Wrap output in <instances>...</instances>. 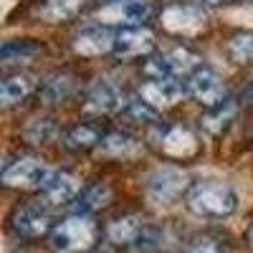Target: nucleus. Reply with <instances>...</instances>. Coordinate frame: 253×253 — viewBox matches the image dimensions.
I'll return each mask as SVG.
<instances>
[{
	"mask_svg": "<svg viewBox=\"0 0 253 253\" xmlns=\"http://www.w3.org/2000/svg\"><path fill=\"white\" fill-rule=\"evenodd\" d=\"M187 185V175L177 167H157L144 177V193L152 203L167 205L180 198V193Z\"/></svg>",
	"mask_w": 253,
	"mask_h": 253,
	"instance_id": "7ed1b4c3",
	"label": "nucleus"
},
{
	"mask_svg": "<svg viewBox=\"0 0 253 253\" xmlns=\"http://www.w3.org/2000/svg\"><path fill=\"white\" fill-rule=\"evenodd\" d=\"M233 114H236V101L233 99H223V101L213 104V107H208V112L203 114V124H205V129H210V132H220L223 126L230 122Z\"/></svg>",
	"mask_w": 253,
	"mask_h": 253,
	"instance_id": "412c9836",
	"label": "nucleus"
},
{
	"mask_svg": "<svg viewBox=\"0 0 253 253\" xmlns=\"http://www.w3.org/2000/svg\"><path fill=\"white\" fill-rule=\"evenodd\" d=\"M251 243H253V233H251Z\"/></svg>",
	"mask_w": 253,
	"mask_h": 253,
	"instance_id": "7c9ffc66",
	"label": "nucleus"
},
{
	"mask_svg": "<svg viewBox=\"0 0 253 253\" xmlns=\"http://www.w3.org/2000/svg\"><path fill=\"white\" fill-rule=\"evenodd\" d=\"M144 220L137 218V215H124V218H117L109 223L107 228V236L114 241V243H126V246H134L137 238L142 236V230H144Z\"/></svg>",
	"mask_w": 253,
	"mask_h": 253,
	"instance_id": "dca6fc26",
	"label": "nucleus"
},
{
	"mask_svg": "<svg viewBox=\"0 0 253 253\" xmlns=\"http://www.w3.org/2000/svg\"><path fill=\"white\" fill-rule=\"evenodd\" d=\"M152 46H155V38L144 28H126L114 41V48L119 56H142L147 51H152Z\"/></svg>",
	"mask_w": 253,
	"mask_h": 253,
	"instance_id": "4468645a",
	"label": "nucleus"
},
{
	"mask_svg": "<svg viewBox=\"0 0 253 253\" xmlns=\"http://www.w3.org/2000/svg\"><path fill=\"white\" fill-rule=\"evenodd\" d=\"M107 200H109V187L96 182V185H89V187H81V193H79V198L74 203V210L84 215V213H89V210L101 208Z\"/></svg>",
	"mask_w": 253,
	"mask_h": 253,
	"instance_id": "a211bd4d",
	"label": "nucleus"
},
{
	"mask_svg": "<svg viewBox=\"0 0 253 253\" xmlns=\"http://www.w3.org/2000/svg\"><path fill=\"white\" fill-rule=\"evenodd\" d=\"M129 117H134V119H142V122H147V119H155V107L152 104H147L142 96H137V99H126L124 101V107H122Z\"/></svg>",
	"mask_w": 253,
	"mask_h": 253,
	"instance_id": "bb28decb",
	"label": "nucleus"
},
{
	"mask_svg": "<svg viewBox=\"0 0 253 253\" xmlns=\"http://www.w3.org/2000/svg\"><path fill=\"white\" fill-rule=\"evenodd\" d=\"M53 223V215H51V208L41 200H31L26 203L23 208H18V213L13 218V228L23 236H41L46 233Z\"/></svg>",
	"mask_w": 253,
	"mask_h": 253,
	"instance_id": "423d86ee",
	"label": "nucleus"
},
{
	"mask_svg": "<svg viewBox=\"0 0 253 253\" xmlns=\"http://www.w3.org/2000/svg\"><path fill=\"white\" fill-rule=\"evenodd\" d=\"M190 91H193V96L200 104L213 107V104L223 101V81L215 71L200 69V71H195L193 76H190Z\"/></svg>",
	"mask_w": 253,
	"mask_h": 253,
	"instance_id": "9d476101",
	"label": "nucleus"
},
{
	"mask_svg": "<svg viewBox=\"0 0 253 253\" xmlns=\"http://www.w3.org/2000/svg\"><path fill=\"white\" fill-rule=\"evenodd\" d=\"M91 253H109L107 248H96V251H91Z\"/></svg>",
	"mask_w": 253,
	"mask_h": 253,
	"instance_id": "c85d7f7f",
	"label": "nucleus"
},
{
	"mask_svg": "<svg viewBox=\"0 0 253 253\" xmlns=\"http://www.w3.org/2000/svg\"><path fill=\"white\" fill-rule=\"evenodd\" d=\"M228 51L238 63H251L253 61V33H238L230 38Z\"/></svg>",
	"mask_w": 253,
	"mask_h": 253,
	"instance_id": "a878e982",
	"label": "nucleus"
},
{
	"mask_svg": "<svg viewBox=\"0 0 253 253\" xmlns=\"http://www.w3.org/2000/svg\"><path fill=\"white\" fill-rule=\"evenodd\" d=\"M187 253H223V251H220V246L213 243V241H198Z\"/></svg>",
	"mask_w": 253,
	"mask_h": 253,
	"instance_id": "cd10ccee",
	"label": "nucleus"
},
{
	"mask_svg": "<svg viewBox=\"0 0 253 253\" xmlns=\"http://www.w3.org/2000/svg\"><path fill=\"white\" fill-rule=\"evenodd\" d=\"M198 63V56L190 53L187 48H170L165 53H157L147 61L144 71L152 79H175L177 74L190 71Z\"/></svg>",
	"mask_w": 253,
	"mask_h": 253,
	"instance_id": "39448f33",
	"label": "nucleus"
},
{
	"mask_svg": "<svg viewBox=\"0 0 253 253\" xmlns=\"http://www.w3.org/2000/svg\"><path fill=\"white\" fill-rule=\"evenodd\" d=\"M114 36L112 31L107 28H101V26H94V28H86V31H81L74 41V48L84 56H99L104 51H109L114 48Z\"/></svg>",
	"mask_w": 253,
	"mask_h": 253,
	"instance_id": "ddd939ff",
	"label": "nucleus"
},
{
	"mask_svg": "<svg viewBox=\"0 0 253 253\" xmlns=\"http://www.w3.org/2000/svg\"><path fill=\"white\" fill-rule=\"evenodd\" d=\"M51 167L38 157H18L3 167V182L13 187H43L51 177Z\"/></svg>",
	"mask_w": 253,
	"mask_h": 253,
	"instance_id": "20e7f679",
	"label": "nucleus"
},
{
	"mask_svg": "<svg viewBox=\"0 0 253 253\" xmlns=\"http://www.w3.org/2000/svg\"><path fill=\"white\" fill-rule=\"evenodd\" d=\"M81 0H46L43 5L38 8V15H43L48 20H63L79 10Z\"/></svg>",
	"mask_w": 253,
	"mask_h": 253,
	"instance_id": "b1692460",
	"label": "nucleus"
},
{
	"mask_svg": "<svg viewBox=\"0 0 253 253\" xmlns=\"http://www.w3.org/2000/svg\"><path fill=\"white\" fill-rule=\"evenodd\" d=\"M96 238V228L86 215H71L58 223L51 233V248L56 253H81L89 251Z\"/></svg>",
	"mask_w": 253,
	"mask_h": 253,
	"instance_id": "f03ea898",
	"label": "nucleus"
},
{
	"mask_svg": "<svg viewBox=\"0 0 253 253\" xmlns=\"http://www.w3.org/2000/svg\"><path fill=\"white\" fill-rule=\"evenodd\" d=\"M69 89H71V76L69 74H48L43 79V84H41V99L48 101V104H56L69 94Z\"/></svg>",
	"mask_w": 253,
	"mask_h": 253,
	"instance_id": "4be33fe9",
	"label": "nucleus"
},
{
	"mask_svg": "<svg viewBox=\"0 0 253 253\" xmlns=\"http://www.w3.org/2000/svg\"><path fill=\"white\" fill-rule=\"evenodd\" d=\"M139 96L147 104H152L155 109L157 107H170V104H175L182 96V86L175 79H150L147 84H142Z\"/></svg>",
	"mask_w": 253,
	"mask_h": 253,
	"instance_id": "9b49d317",
	"label": "nucleus"
},
{
	"mask_svg": "<svg viewBox=\"0 0 253 253\" xmlns=\"http://www.w3.org/2000/svg\"><path fill=\"white\" fill-rule=\"evenodd\" d=\"M124 107V96H122V89L117 86L114 81L109 79H96L91 86H89V94H86V109L91 112H117Z\"/></svg>",
	"mask_w": 253,
	"mask_h": 253,
	"instance_id": "1a4fd4ad",
	"label": "nucleus"
},
{
	"mask_svg": "<svg viewBox=\"0 0 253 253\" xmlns=\"http://www.w3.org/2000/svg\"><path fill=\"white\" fill-rule=\"evenodd\" d=\"M33 89V76L28 74H15V76H8L3 84H0V99L5 104H15L20 99H26Z\"/></svg>",
	"mask_w": 253,
	"mask_h": 253,
	"instance_id": "f3484780",
	"label": "nucleus"
},
{
	"mask_svg": "<svg viewBox=\"0 0 253 253\" xmlns=\"http://www.w3.org/2000/svg\"><path fill=\"white\" fill-rule=\"evenodd\" d=\"M134 150H137V142L122 132H112L99 142V152L107 157H129L134 155Z\"/></svg>",
	"mask_w": 253,
	"mask_h": 253,
	"instance_id": "6ab92c4d",
	"label": "nucleus"
},
{
	"mask_svg": "<svg viewBox=\"0 0 253 253\" xmlns=\"http://www.w3.org/2000/svg\"><path fill=\"white\" fill-rule=\"evenodd\" d=\"M160 144H162V150L172 157H190L198 150V142H195L193 132L185 129V126H167Z\"/></svg>",
	"mask_w": 253,
	"mask_h": 253,
	"instance_id": "2eb2a0df",
	"label": "nucleus"
},
{
	"mask_svg": "<svg viewBox=\"0 0 253 253\" xmlns=\"http://www.w3.org/2000/svg\"><path fill=\"white\" fill-rule=\"evenodd\" d=\"M99 142H101L99 129L96 126H89V124H76L74 129H69V134H66V144L69 147H91V144L99 147Z\"/></svg>",
	"mask_w": 253,
	"mask_h": 253,
	"instance_id": "393cba45",
	"label": "nucleus"
},
{
	"mask_svg": "<svg viewBox=\"0 0 253 253\" xmlns=\"http://www.w3.org/2000/svg\"><path fill=\"white\" fill-rule=\"evenodd\" d=\"M162 23L175 33H195L205 26V10L193 3H175L162 13Z\"/></svg>",
	"mask_w": 253,
	"mask_h": 253,
	"instance_id": "6e6552de",
	"label": "nucleus"
},
{
	"mask_svg": "<svg viewBox=\"0 0 253 253\" xmlns=\"http://www.w3.org/2000/svg\"><path fill=\"white\" fill-rule=\"evenodd\" d=\"M53 132H56V126H53V119H48V117H33L23 129L26 139L33 144H46L53 137Z\"/></svg>",
	"mask_w": 253,
	"mask_h": 253,
	"instance_id": "5701e85b",
	"label": "nucleus"
},
{
	"mask_svg": "<svg viewBox=\"0 0 253 253\" xmlns=\"http://www.w3.org/2000/svg\"><path fill=\"white\" fill-rule=\"evenodd\" d=\"M187 203L198 215L225 218L238 208V195L233 193V187H228L223 182L205 180V182H198L193 190H190Z\"/></svg>",
	"mask_w": 253,
	"mask_h": 253,
	"instance_id": "f257e3e1",
	"label": "nucleus"
},
{
	"mask_svg": "<svg viewBox=\"0 0 253 253\" xmlns=\"http://www.w3.org/2000/svg\"><path fill=\"white\" fill-rule=\"evenodd\" d=\"M41 190H43V195H46L48 203L63 205V203H71V200L79 198L81 182H79L74 175H69V172H56V170H53L51 177L46 180V185L41 187Z\"/></svg>",
	"mask_w": 253,
	"mask_h": 253,
	"instance_id": "f8f14e48",
	"label": "nucleus"
},
{
	"mask_svg": "<svg viewBox=\"0 0 253 253\" xmlns=\"http://www.w3.org/2000/svg\"><path fill=\"white\" fill-rule=\"evenodd\" d=\"M210 3H230V0H210Z\"/></svg>",
	"mask_w": 253,
	"mask_h": 253,
	"instance_id": "c756f323",
	"label": "nucleus"
},
{
	"mask_svg": "<svg viewBox=\"0 0 253 253\" xmlns=\"http://www.w3.org/2000/svg\"><path fill=\"white\" fill-rule=\"evenodd\" d=\"M152 13L150 0H112L109 5H104L96 18L99 20H107V23H142L147 20Z\"/></svg>",
	"mask_w": 253,
	"mask_h": 253,
	"instance_id": "0eeeda50",
	"label": "nucleus"
},
{
	"mask_svg": "<svg viewBox=\"0 0 253 253\" xmlns=\"http://www.w3.org/2000/svg\"><path fill=\"white\" fill-rule=\"evenodd\" d=\"M38 53V43L28 38H13L5 41L3 48H0V56H3V63H23L28 58H33Z\"/></svg>",
	"mask_w": 253,
	"mask_h": 253,
	"instance_id": "aec40b11",
	"label": "nucleus"
}]
</instances>
